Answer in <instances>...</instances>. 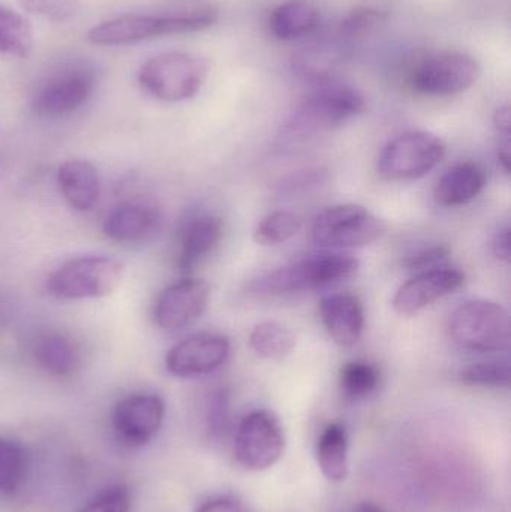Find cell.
<instances>
[{
  "instance_id": "cell-32",
  "label": "cell",
  "mask_w": 511,
  "mask_h": 512,
  "mask_svg": "<svg viewBox=\"0 0 511 512\" xmlns=\"http://www.w3.org/2000/svg\"><path fill=\"white\" fill-rule=\"evenodd\" d=\"M21 8L54 23H66L77 17L81 9L80 0H18Z\"/></svg>"
},
{
  "instance_id": "cell-19",
  "label": "cell",
  "mask_w": 511,
  "mask_h": 512,
  "mask_svg": "<svg viewBox=\"0 0 511 512\" xmlns=\"http://www.w3.org/2000/svg\"><path fill=\"white\" fill-rule=\"evenodd\" d=\"M320 316L324 328L336 345L351 348L362 339L365 307L357 295L350 292L326 295L320 301Z\"/></svg>"
},
{
  "instance_id": "cell-22",
  "label": "cell",
  "mask_w": 511,
  "mask_h": 512,
  "mask_svg": "<svg viewBox=\"0 0 511 512\" xmlns=\"http://www.w3.org/2000/svg\"><path fill=\"white\" fill-rule=\"evenodd\" d=\"M486 174L474 162H462L450 168L434 189V198L440 206L459 207L471 203L485 188Z\"/></svg>"
},
{
  "instance_id": "cell-6",
  "label": "cell",
  "mask_w": 511,
  "mask_h": 512,
  "mask_svg": "<svg viewBox=\"0 0 511 512\" xmlns=\"http://www.w3.org/2000/svg\"><path fill=\"white\" fill-rule=\"evenodd\" d=\"M125 267L110 256H80L60 265L50 279L48 289L62 300H89L108 297L123 280Z\"/></svg>"
},
{
  "instance_id": "cell-13",
  "label": "cell",
  "mask_w": 511,
  "mask_h": 512,
  "mask_svg": "<svg viewBox=\"0 0 511 512\" xmlns=\"http://www.w3.org/2000/svg\"><path fill=\"white\" fill-rule=\"evenodd\" d=\"M209 298L210 285L206 280H180L167 286L156 298L153 321L161 330H182L201 318Z\"/></svg>"
},
{
  "instance_id": "cell-24",
  "label": "cell",
  "mask_w": 511,
  "mask_h": 512,
  "mask_svg": "<svg viewBox=\"0 0 511 512\" xmlns=\"http://www.w3.org/2000/svg\"><path fill=\"white\" fill-rule=\"evenodd\" d=\"M317 462L332 483H342L348 475V435L342 424L330 423L317 444Z\"/></svg>"
},
{
  "instance_id": "cell-34",
  "label": "cell",
  "mask_w": 511,
  "mask_h": 512,
  "mask_svg": "<svg viewBox=\"0 0 511 512\" xmlns=\"http://www.w3.org/2000/svg\"><path fill=\"white\" fill-rule=\"evenodd\" d=\"M450 249L447 246H434V248L423 249L417 254L408 256L404 261L405 268L411 271L429 270L449 258Z\"/></svg>"
},
{
  "instance_id": "cell-5",
  "label": "cell",
  "mask_w": 511,
  "mask_h": 512,
  "mask_svg": "<svg viewBox=\"0 0 511 512\" xmlns=\"http://www.w3.org/2000/svg\"><path fill=\"white\" fill-rule=\"evenodd\" d=\"M449 336L465 351L492 354L510 348L509 312L489 300H470L450 316Z\"/></svg>"
},
{
  "instance_id": "cell-3",
  "label": "cell",
  "mask_w": 511,
  "mask_h": 512,
  "mask_svg": "<svg viewBox=\"0 0 511 512\" xmlns=\"http://www.w3.org/2000/svg\"><path fill=\"white\" fill-rule=\"evenodd\" d=\"M218 20L213 8L195 9L180 14H125L92 27L87 39L96 45H128L159 36L201 32Z\"/></svg>"
},
{
  "instance_id": "cell-38",
  "label": "cell",
  "mask_w": 511,
  "mask_h": 512,
  "mask_svg": "<svg viewBox=\"0 0 511 512\" xmlns=\"http://www.w3.org/2000/svg\"><path fill=\"white\" fill-rule=\"evenodd\" d=\"M498 161H500L501 167L506 171V174L510 173V165H511V149H510V140L509 137L506 138L503 144H501L500 149H498Z\"/></svg>"
},
{
  "instance_id": "cell-27",
  "label": "cell",
  "mask_w": 511,
  "mask_h": 512,
  "mask_svg": "<svg viewBox=\"0 0 511 512\" xmlns=\"http://www.w3.org/2000/svg\"><path fill=\"white\" fill-rule=\"evenodd\" d=\"M26 451L18 442L0 438V493L14 495L26 480Z\"/></svg>"
},
{
  "instance_id": "cell-37",
  "label": "cell",
  "mask_w": 511,
  "mask_h": 512,
  "mask_svg": "<svg viewBox=\"0 0 511 512\" xmlns=\"http://www.w3.org/2000/svg\"><path fill=\"white\" fill-rule=\"evenodd\" d=\"M494 123L497 126L498 131L506 134V137L510 135L511 129V114L509 105H504V107L498 108L497 113L494 116Z\"/></svg>"
},
{
  "instance_id": "cell-31",
  "label": "cell",
  "mask_w": 511,
  "mask_h": 512,
  "mask_svg": "<svg viewBox=\"0 0 511 512\" xmlns=\"http://www.w3.org/2000/svg\"><path fill=\"white\" fill-rule=\"evenodd\" d=\"M387 14L381 9L372 6H362L351 11L342 18L338 24L339 29L353 39L354 42L362 41L363 38L374 32L381 23L386 21Z\"/></svg>"
},
{
  "instance_id": "cell-10",
  "label": "cell",
  "mask_w": 511,
  "mask_h": 512,
  "mask_svg": "<svg viewBox=\"0 0 511 512\" xmlns=\"http://www.w3.org/2000/svg\"><path fill=\"white\" fill-rule=\"evenodd\" d=\"M480 63L462 51H441L419 63L410 75L411 89L425 96H452L473 87Z\"/></svg>"
},
{
  "instance_id": "cell-4",
  "label": "cell",
  "mask_w": 511,
  "mask_h": 512,
  "mask_svg": "<svg viewBox=\"0 0 511 512\" xmlns=\"http://www.w3.org/2000/svg\"><path fill=\"white\" fill-rule=\"evenodd\" d=\"M209 74V63L197 54L170 51L143 63L138 71L141 89L162 102L194 98Z\"/></svg>"
},
{
  "instance_id": "cell-12",
  "label": "cell",
  "mask_w": 511,
  "mask_h": 512,
  "mask_svg": "<svg viewBox=\"0 0 511 512\" xmlns=\"http://www.w3.org/2000/svg\"><path fill=\"white\" fill-rule=\"evenodd\" d=\"M165 417V403L156 394H132L117 403L111 417L114 435L120 444L140 448L149 444Z\"/></svg>"
},
{
  "instance_id": "cell-39",
  "label": "cell",
  "mask_w": 511,
  "mask_h": 512,
  "mask_svg": "<svg viewBox=\"0 0 511 512\" xmlns=\"http://www.w3.org/2000/svg\"><path fill=\"white\" fill-rule=\"evenodd\" d=\"M351 512H384L378 505L369 504V502H363V504L357 505Z\"/></svg>"
},
{
  "instance_id": "cell-2",
  "label": "cell",
  "mask_w": 511,
  "mask_h": 512,
  "mask_svg": "<svg viewBox=\"0 0 511 512\" xmlns=\"http://www.w3.org/2000/svg\"><path fill=\"white\" fill-rule=\"evenodd\" d=\"M365 110V98L354 87L341 84L323 86L291 113L282 126V135L288 141H303L335 131Z\"/></svg>"
},
{
  "instance_id": "cell-8",
  "label": "cell",
  "mask_w": 511,
  "mask_h": 512,
  "mask_svg": "<svg viewBox=\"0 0 511 512\" xmlns=\"http://www.w3.org/2000/svg\"><path fill=\"white\" fill-rule=\"evenodd\" d=\"M386 231L380 218L359 204L329 207L315 218L312 240L324 249L365 248Z\"/></svg>"
},
{
  "instance_id": "cell-17",
  "label": "cell",
  "mask_w": 511,
  "mask_h": 512,
  "mask_svg": "<svg viewBox=\"0 0 511 512\" xmlns=\"http://www.w3.org/2000/svg\"><path fill=\"white\" fill-rule=\"evenodd\" d=\"M161 210L153 204L128 201L105 216L102 231L111 242L120 245H143L158 236L162 228Z\"/></svg>"
},
{
  "instance_id": "cell-15",
  "label": "cell",
  "mask_w": 511,
  "mask_h": 512,
  "mask_svg": "<svg viewBox=\"0 0 511 512\" xmlns=\"http://www.w3.org/2000/svg\"><path fill=\"white\" fill-rule=\"evenodd\" d=\"M317 38L303 45L293 56L297 75L315 83H327L353 54L354 42L338 26L332 32L315 33Z\"/></svg>"
},
{
  "instance_id": "cell-30",
  "label": "cell",
  "mask_w": 511,
  "mask_h": 512,
  "mask_svg": "<svg viewBox=\"0 0 511 512\" xmlns=\"http://www.w3.org/2000/svg\"><path fill=\"white\" fill-rule=\"evenodd\" d=\"M459 379L471 387L507 388L510 385V364L507 360L471 364L462 370Z\"/></svg>"
},
{
  "instance_id": "cell-1",
  "label": "cell",
  "mask_w": 511,
  "mask_h": 512,
  "mask_svg": "<svg viewBox=\"0 0 511 512\" xmlns=\"http://www.w3.org/2000/svg\"><path fill=\"white\" fill-rule=\"evenodd\" d=\"M359 259L341 252L311 254L264 274L251 285L258 295H287L315 291L353 279L359 273Z\"/></svg>"
},
{
  "instance_id": "cell-29",
  "label": "cell",
  "mask_w": 511,
  "mask_h": 512,
  "mask_svg": "<svg viewBox=\"0 0 511 512\" xmlns=\"http://www.w3.org/2000/svg\"><path fill=\"white\" fill-rule=\"evenodd\" d=\"M302 228V221L296 213L278 210L261 219L255 228L254 240L258 245L278 246L293 239Z\"/></svg>"
},
{
  "instance_id": "cell-26",
  "label": "cell",
  "mask_w": 511,
  "mask_h": 512,
  "mask_svg": "<svg viewBox=\"0 0 511 512\" xmlns=\"http://www.w3.org/2000/svg\"><path fill=\"white\" fill-rule=\"evenodd\" d=\"M33 44L29 21L14 9L0 5V54L27 57L32 53Z\"/></svg>"
},
{
  "instance_id": "cell-33",
  "label": "cell",
  "mask_w": 511,
  "mask_h": 512,
  "mask_svg": "<svg viewBox=\"0 0 511 512\" xmlns=\"http://www.w3.org/2000/svg\"><path fill=\"white\" fill-rule=\"evenodd\" d=\"M131 510V495L122 486L110 487L90 499L77 512H129Z\"/></svg>"
},
{
  "instance_id": "cell-14",
  "label": "cell",
  "mask_w": 511,
  "mask_h": 512,
  "mask_svg": "<svg viewBox=\"0 0 511 512\" xmlns=\"http://www.w3.org/2000/svg\"><path fill=\"white\" fill-rule=\"evenodd\" d=\"M230 349V340L222 334H195L167 352L165 366L177 378H198L218 370L227 361Z\"/></svg>"
},
{
  "instance_id": "cell-25",
  "label": "cell",
  "mask_w": 511,
  "mask_h": 512,
  "mask_svg": "<svg viewBox=\"0 0 511 512\" xmlns=\"http://www.w3.org/2000/svg\"><path fill=\"white\" fill-rule=\"evenodd\" d=\"M296 336L290 328L275 321L255 325L249 334V346L258 357L266 360H282L293 351Z\"/></svg>"
},
{
  "instance_id": "cell-28",
  "label": "cell",
  "mask_w": 511,
  "mask_h": 512,
  "mask_svg": "<svg viewBox=\"0 0 511 512\" xmlns=\"http://www.w3.org/2000/svg\"><path fill=\"white\" fill-rule=\"evenodd\" d=\"M380 370L366 361L345 364L339 376L342 394L350 400H362L371 396L380 385Z\"/></svg>"
},
{
  "instance_id": "cell-35",
  "label": "cell",
  "mask_w": 511,
  "mask_h": 512,
  "mask_svg": "<svg viewBox=\"0 0 511 512\" xmlns=\"http://www.w3.org/2000/svg\"><path fill=\"white\" fill-rule=\"evenodd\" d=\"M195 512H249V510L240 499L234 496H219L204 502Z\"/></svg>"
},
{
  "instance_id": "cell-21",
  "label": "cell",
  "mask_w": 511,
  "mask_h": 512,
  "mask_svg": "<svg viewBox=\"0 0 511 512\" xmlns=\"http://www.w3.org/2000/svg\"><path fill=\"white\" fill-rule=\"evenodd\" d=\"M321 14L309 0H288L273 9L269 30L279 41L308 38L320 32Z\"/></svg>"
},
{
  "instance_id": "cell-7",
  "label": "cell",
  "mask_w": 511,
  "mask_h": 512,
  "mask_svg": "<svg viewBox=\"0 0 511 512\" xmlns=\"http://www.w3.org/2000/svg\"><path fill=\"white\" fill-rule=\"evenodd\" d=\"M446 156V146L437 135L408 131L390 140L378 156V173L390 182L417 180L431 173Z\"/></svg>"
},
{
  "instance_id": "cell-36",
  "label": "cell",
  "mask_w": 511,
  "mask_h": 512,
  "mask_svg": "<svg viewBox=\"0 0 511 512\" xmlns=\"http://www.w3.org/2000/svg\"><path fill=\"white\" fill-rule=\"evenodd\" d=\"M492 252L497 256L500 261H510V228L506 227L503 230L498 231L495 236L494 242H492Z\"/></svg>"
},
{
  "instance_id": "cell-23",
  "label": "cell",
  "mask_w": 511,
  "mask_h": 512,
  "mask_svg": "<svg viewBox=\"0 0 511 512\" xmlns=\"http://www.w3.org/2000/svg\"><path fill=\"white\" fill-rule=\"evenodd\" d=\"M36 364L53 376H71L81 366V352L74 340L65 334L48 331L39 334L32 346Z\"/></svg>"
},
{
  "instance_id": "cell-16",
  "label": "cell",
  "mask_w": 511,
  "mask_h": 512,
  "mask_svg": "<svg viewBox=\"0 0 511 512\" xmlns=\"http://www.w3.org/2000/svg\"><path fill=\"white\" fill-rule=\"evenodd\" d=\"M465 283L458 268L435 267L419 271L396 291L393 307L402 316H414L435 301L455 294Z\"/></svg>"
},
{
  "instance_id": "cell-20",
  "label": "cell",
  "mask_w": 511,
  "mask_h": 512,
  "mask_svg": "<svg viewBox=\"0 0 511 512\" xmlns=\"http://www.w3.org/2000/svg\"><path fill=\"white\" fill-rule=\"evenodd\" d=\"M57 185L66 203L78 212L95 209L101 197V182L98 171L90 162H65L57 171Z\"/></svg>"
},
{
  "instance_id": "cell-18",
  "label": "cell",
  "mask_w": 511,
  "mask_h": 512,
  "mask_svg": "<svg viewBox=\"0 0 511 512\" xmlns=\"http://www.w3.org/2000/svg\"><path fill=\"white\" fill-rule=\"evenodd\" d=\"M224 222L219 216L201 213L189 216L177 234V265L189 274L222 240Z\"/></svg>"
},
{
  "instance_id": "cell-9",
  "label": "cell",
  "mask_w": 511,
  "mask_h": 512,
  "mask_svg": "<svg viewBox=\"0 0 511 512\" xmlns=\"http://www.w3.org/2000/svg\"><path fill=\"white\" fill-rule=\"evenodd\" d=\"M285 450L281 421L269 409L243 418L234 441V460L245 471L261 472L279 462Z\"/></svg>"
},
{
  "instance_id": "cell-11",
  "label": "cell",
  "mask_w": 511,
  "mask_h": 512,
  "mask_svg": "<svg viewBox=\"0 0 511 512\" xmlns=\"http://www.w3.org/2000/svg\"><path fill=\"white\" fill-rule=\"evenodd\" d=\"M96 89L95 69L75 66L53 75L33 98V111L45 119L71 116L92 98Z\"/></svg>"
}]
</instances>
